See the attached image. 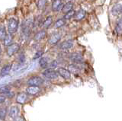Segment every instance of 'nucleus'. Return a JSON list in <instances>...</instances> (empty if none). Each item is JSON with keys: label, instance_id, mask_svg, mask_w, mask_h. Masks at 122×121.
I'll return each mask as SVG.
<instances>
[{"label": "nucleus", "instance_id": "obj_1", "mask_svg": "<svg viewBox=\"0 0 122 121\" xmlns=\"http://www.w3.org/2000/svg\"><path fill=\"white\" fill-rule=\"evenodd\" d=\"M18 21L15 18H11L8 21V32L9 34H14L18 31Z\"/></svg>", "mask_w": 122, "mask_h": 121}, {"label": "nucleus", "instance_id": "obj_2", "mask_svg": "<svg viewBox=\"0 0 122 121\" xmlns=\"http://www.w3.org/2000/svg\"><path fill=\"white\" fill-rule=\"evenodd\" d=\"M43 75L47 79H56L57 78L59 75L58 72L55 71L54 69H47L45 71L43 72Z\"/></svg>", "mask_w": 122, "mask_h": 121}, {"label": "nucleus", "instance_id": "obj_3", "mask_svg": "<svg viewBox=\"0 0 122 121\" xmlns=\"http://www.w3.org/2000/svg\"><path fill=\"white\" fill-rule=\"evenodd\" d=\"M33 21L30 19L26 20L25 22H23L22 25V34L26 37L28 36V34L30 31V28L32 27Z\"/></svg>", "mask_w": 122, "mask_h": 121}, {"label": "nucleus", "instance_id": "obj_4", "mask_svg": "<svg viewBox=\"0 0 122 121\" xmlns=\"http://www.w3.org/2000/svg\"><path fill=\"white\" fill-rule=\"evenodd\" d=\"M43 82L44 80L40 76H33L28 79L27 84L29 86H40L43 84Z\"/></svg>", "mask_w": 122, "mask_h": 121}, {"label": "nucleus", "instance_id": "obj_5", "mask_svg": "<svg viewBox=\"0 0 122 121\" xmlns=\"http://www.w3.org/2000/svg\"><path fill=\"white\" fill-rule=\"evenodd\" d=\"M19 49H20V45L18 44H17V43L11 44V45L8 46V47H7L6 52H7L8 56H11L15 55V53H17L19 50Z\"/></svg>", "mask_w": 122, "mask_h": 121}, {"label": "nucleus", "instance_id": "obj_6", "mask_svg": "<svg viewBox=\"0 0 122 121\" xmlns=\"http://www.w3.org/2000/svg\"><path fill=\"white\" fill-rule=\"evenodd\" d=\"M73 40H65L63 42H62L59 46V48L60 50H70V49L73 47Z\"/></svg>", "mask_w": 122, "mask_h": 121}, {"label": "nucleus", "instance_id": "obj_7", "mask_svg": "<svg viewBox=\"0 0 122 121\" xmlns=\"http://www.w3.org/2000/svg\"><path fill=\"white\" fill-rule=\"evenodd\" d=\"M70 59L76 63H81L83 61V56L80 53H74L70 56Z\"/></svg>", "mask_w": 122, "mask_h": 121}, {"label": "nucleus", "instance_id": "obj_8", "mask_svg": "<svg viewBox=\"0 0 122 121\" xmlns=\"http://www.w3.org/2000/svg\"><path fill=\"white\" fill-rule=\"evenodd\" d=\"M57 72H58V73L60 76L63 78L64 79H70L71 77V73L70 72V70L65 69V68L60 67L58 69Z\"/></svg>", "mask_w": 122, "mask_h": 121}, {"label": "nucleus", "instance_id": "obj_9", "mask_svg": "<svg viewBox=\"0 0 122 121\" xmlns=\"http://www.w3.org/2000/svg\"><path fill=\"white\" fill-rule=\"evenodd\" d=\"M61 39V34L59 33H55L51 35L50 38L48 40V43L51 45H54L56 44L57 43L59 42Z\"/></svg>", "mask_w": 122, "mask_h": 121}, {"label": "nucleus", "instance_id": "obj_10", "mask_svg": "<svg viewBox=\"0 0 122 121\" xmlns=\"http://www.w3.org/2000/svg\"><path fill=\"white\" fill-rule=\"evenodd\" d=\"M19 113V107L17 106H12L9 109V116L10 118L11 119H15L17 118Z\"/></svg>", "mask_w": 122, "mask_h": 121}, {"label": "nucleus", "instance_id": "obj_11", "mask_svg": "<svg viewBox=\"0 0 122 121\" xmlns=\"http://www.w3.org/2000/svg\"><path fill=\"white\" fill-rule=\"evenodd\" d=\"M63 4L61 0H53L52 4V10L53 12H58L60 10L63 9Z\"/></svg>", "mask_w": 122, "mask_h": 121}, {"label": "nucleus", "instance_id": "obj_12", "mask_svg": "<svg viewBox=\"0 0 122 121\" xmlns=\"http://www.w3.org/2000/svg\"><path fill=\"white\" fill-rule=\"evenodd\" d=\"M26 92L28 94H30V95H35V94H38L41 92V88L39 86H29L27 88Z\"/></svg>", "mask_w": 122, "mask_h": 121}, {"label": "nucleus", "instance_id": "obj_13", "mask_svg": "<svg viewBox=\"0 0 122 121\" xmlns=\"http://www.w3.org/2000/svg\"><path fill=\"white\" fill-rule=\"evenodd\" d=\"M46 35H47V32H46L44 30H41V31H38L35 34V36H34V40L36 41H41L45 38Z\"/></svg>", "mask_w": 122, "mask_h": 121}, {"label": "nucleus", "instance_id": "obj_14", "mask_svg": "<svg viewBox=\"0 0 122 121\" xmlns=\"http://www.w3.org/2000/svg\"><path fill=\"white\" fill-rule=\"evenodd\" d=\"M72 9H73V3H72V2H66V4L63 5V9H62V12L64 14H66L69 12L72 11Z\"/></svg>", "mask_w": 122, "mask_h": 121}, {"label": "nucleus", "instance_id": "obj_15", "mask_svg": "<svg viewBox=\"0 0 122 121\" xmlns=\"http://www.w3.org/2000/svg\"><path fill=\"white\" fill-rule=\"evenodd\" d=\"M11 69V64H7V65H5L2 67V69L1 70V76L4 77V76H5V75H9Z\"/></svg>", "mask_w": 122, "mask_h": 121}, {"label": "nucleus", "instance_id": "obj_16", "mask_svg": "<svg viewBox=\"0 0 122 121\" xmlns=\"http://www.w3.org/2000/svg\"><path fill=\"white\" fill-rule=\"evenodd\" d=\"M16 100H17L18 103L21 104L25 103V101L27 100V94L25 93H20V94H18V96H17Z\"/></svg>", "mask_w": 122, "mask_h": 121}, {"label": "nucleus", "instance_id": "obj_17", "mask_svg": "<svg viewBox=\"0 0 122 121\" xmlns=\"http://www.w3.org/2000/svg\"><path fill=\"white\" fill-rule=\"evenodd\" d=\"M52 23H53V18L51 16H48L43 21V24H42V25H43V27L44 28H48L51 27V25L52 24Z\"/></svg>", "mask_w": 122, "mask_h": 121}, {"label": "nucleus", "instance_id": "obj_18", "mask_svg": "<svg viewBox=\"0 0 122 121\" xmlns=\"http://www.w3.org/2000/svg\"><path fill=\"white\" fill-rule=\"evenodd\" d=\"M39 65L41 68L43 69H45V68L48 67V59L47 57H41L39 60Z\"/></svg>", "mask_w": 122, "mask_h": 121}, {"label": "nucleus", "instance_id": "obj_19", "mask_svg": "<svg viewBox=\"0 0 122 121\" xmlns=\"http://www.w3.org/2000/svg\"><path fill=\"white\" fill-rule=\"evenodd\" d=\"M112 13L114 15H118V14H121L122 12V5L120 4H117L115 5L112 9Z\"/></svg>", "mask_w": 122, "mask_h": 121}, {"label": "nucleus", "instance_id": "obj_20", "mask_svg": "<svg viewBox=\"0 0 122 121\" xmlns=\"http://www.w3.org/2000/svg\"><path fill=\"white\" fill-rule=\"evenodd\" d=\"M3 42H4V45L6 47L9 46V45H11V44H12V37H11V34H9L4 39Z\"/></svg>", "mask_w": 122, "mask_h": 121}, {"label": "nucleus", "instance_id": "obj_21", "mask_svg": "<svg viewBox=\"0 0 122 121\" xmlns=\"http://www.w3.org/2000/svg\"><path fill=\"white\" fill-rule=\"evenodd\" d=\"M85 15H86V12H85V11L81 9V10H79V12L77 13V14H76V15H75V18H76V20H82L84 18H85Z\"/></svg>", "mask_w": 122, "mask_h": 121}, {"label": "nucleus", "instance_id": "obj_22", "mask_svg": "<svg viewBox=\"0 0 122 121\" xmlns=\"http://www.w3.org/2000/svg\"><path fill=\"white\" fill-rule=\"evenodd\" d=\"M65 24H66V20L64 19H58L54 24V28H60L61 27H63V26L65 25Z\"/></svg>", "mask_w": 122, "mask_h": 121}, {"label": "nucleus", "instance_id": "obj_23", "mask_svg": "<svg viewBox=\"0 0 122 121\" xmlns=\"http://www.w3.org/2000/svg\"><path fill=\"white\" fill-rule=\"evenodd\" d=\"M75 15H76V11L72 9V11H70V12H69L68 13L65 14V15H64L63 18H64L65 20H70V19H71L72 18L75 17Z\"/></svg>", "mask_w": 122, "mask_h": 121}, {"label": "nucleus", "instance_id": "obj_24", "mask_svg": "<svg viewBox=\"0 0 122 121\" xmlns=\"http://www.w3.org/2000/svg\"><path fill=\"white\" fill-rule=\"evenodd\" d=\"M115 30L117 34H121L122 33V18L117 22Z\"/></svg>", "mask_w": 122, "mask_h": 121}, {"label": "nucleus", "instance_id": "obj_25", "mask_svg": "<svg viewBox=\"0 0 122 121\" xmlns=\"http://www.w3.org/2000/svg\"><path fill=\"white\" fill-rule=\"evenodd\" d=\"M46 3H47V0H38L37 8L40 10H43L46 6Z\"/></svg>", "mask_w": 122, "mask_h": 121}, {"label": "nucleus", "instance_id": "obj_26", "mask_svg": "<svg viewBox=\"0 0 122 121\" xmlns=\"http://www.w3.org/2000/svg\"><path fill=\"white\" fill-rule=\"evenodd\" d=\"M7 32L5 31V28L3 27V26H2L1 27V30H0V38H1V40L3 41L4 39L5 38V37H7Z\"/></svg>", "mask_w": 122, "mask_h": 121}, {"label": "nucleus", "instance_id": "obj_27", "mask_svg": "<svg viewBox=\"0 0 122 121\" xmlns=\"http://www.w3.org/2000/svg\"><path fill=\"white\" fill-rule=\"evenodd\" d=\"M18 61L19 63V64H23L25 62V56L24 55V53H21L19 54L18 56Z\"/></svg>", "mask_w": 122, "mask_h": 121}, {"label": "nucleus", "instance_id": "obj_28", "mask_svg": "<svg viewBox=\"0 0 122 121\" xmlns=\"http://www.w3.org/2000/svg\"><path fill=\"white\" fill-rule=\"evenodd\" d=\"M9 92H11L9 87L4 86V87H2V88H1V94H5H5H8Z\"/></svg>", "mask_w": 122, "mask_h": 121}, {"label": "nucleus", "instance_id": "obj_29", "mask_svg": "<svg viewBox=\"0 0 122 121\" xmlns=\"http://www.w3.org/2000/svg\"><path fill=\"white\" fill-rule=\"evenodd\" d=\"M43 55V51L42 50H39L35 53V54L33 56V59H39V58H41V56Z\"/></svg>", "mask_w": 122, "mask_h": 121}, {"label": "nucleus", "instance_id": "obj_30", "mask_svg": "<svg viewBox=\"0 0 122 121\" xmlns=\"http://www.w3.org/2000/svg\"><path fill=\"white\" fill-rule=\"evenodd\" d=\"M57 62L56 61H52L51 63H49L48 65V69H54L55 68L57 67Z\"/></svg>", "mask_w": 122, "mask_h": 121}, {"label": "nucleus", "instance_id": "obj_31", "mask_svg": "<svg viewBox=\"0 0 122 121\" xmlns=\"http://www.w3.org/2000/svg\"><path fill=\"white\" fill-rule=\"evenodd\" d=\"M7 113V109L5 107L1 108V120H3L5 117Z\"/></svg>", "mask_w": 122, "mask_h": 121}, {"label": "nucleus", "instance_id": "obj_32", "mask_svg": "<svg viewBox=\"0 0 122 121\" xmlns=\"http://www.w3.org/2000/svg\"><path fill=\"white\" fill-rule=\"evenodd\" d=\"M5 99H6V96L5 95V94H1V103H2V102L4 101H5Z\"/></svg>", "mask_w": 122, "mask_h": 121}, {"label": "nucleus", "instance_id": "obj_33", "mask_svg": "<svg viewBox=\"0 0 122 121\" xmlns=\"http://www.w3.org/2000/svg\"><path fill=\"white\" fill-rule=\"evenodd\" d=\"M14 120H15V121H24L21 118H18V117H17V118H15Z\"/></svg>", "mask_w": 122, "mask_h": 121}]
</instances>
